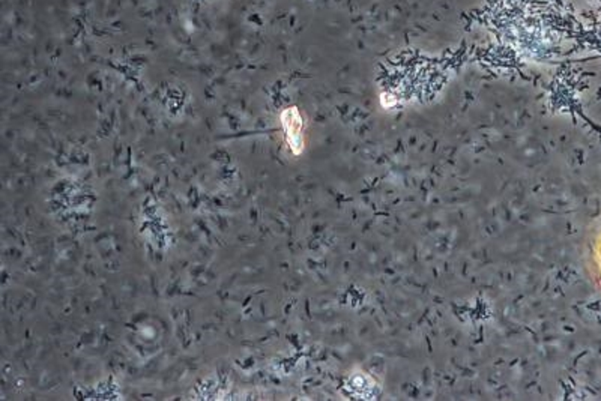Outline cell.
Wrapping results in <instances>:
<instances>
[{"instance_id":"obj_1","label":"cell","mask_w":601,"mask_h":401,"mask_svg":"<svg viewBox=\"0 0 601 401\" xmlns=\"http://www.w3.org/2000/svg\"><path fill=\"white\" fill-rule=\"evenodd\" d=\"M283 127L287 134V141L295 154L302 152V119L296 108H287L282 114Z\"/></svg>"}]
</instances>
